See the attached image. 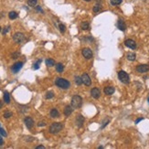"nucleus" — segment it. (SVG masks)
Listing matches in <instances>:
<instances>
[{
    "label": "nucleus",
    "mask_w": 149,
    "mask_h": 149,
    "mask_svg": "<svg viewBox=\"0 0 149 149\" xmlns=\"http://www.w3.org/2000/svg\"><path fill=\"white\" fill-rule=\"evenodd\" d=\"M55 84H56V86H58L59 88L63 89V90H67L71 87V82H69V81H67V80H65V79L60 78V77L56 79Z\"/></svg>",
    "instance_id": "nucleus-1"
},
{
    "label": "nucleus",
    "mask_w": 149,
    "mask_h": 149,
    "mask_svg": "<svg viewBox=\"0 0 149 149\" xmlns=\"http://www.w3.org/2000/svg\"><path fill=\"white\" fill-rule=\"evenodd\" d=\"M82 105V98L80 95H74L71 98V106L73 109L81 108Z\"/></svg>",
    "instance_id": "nucleus-2"
},
{
    "label": "nucleus",
    "mask_w": 149,
    "mask_h": 149,
    "mask_svg": "<svg viewBox=\"0 0 149 149\" xmlns=\"http://www.w3.org/2000/svg\"><path fill=\"white\" fill-rule=\"evenodd\" d=\"M63 128V124L61 123H53L50 126H49V133L52 134H56L60 133V131Z\"/></svg>",
    "instance_id": "nucleus-3"
},
{
    "label": "nucleus",
    "mask_w": 149,
    "mask_h": 149,
    "mask_svg": "<svg viewBox=\"0 0 149 149\" xmlns=\"http://www.w3.org/2000/svg\"><path fill=\"white\" fill-rule=\"evenodd\" d=\"M118 79L120 80V82L124 83V84H128L130 82V77L127 72L124 71H120L118 72Z\"/></svg>",
    "instance_id": "nucleus-4"
},
{
    "label": "nucleus",
    "mask_w": 149,
    "mask_h": 149,
    "mask_svg": "<svg viewBox=\"0 0 149 149\" xmlns=\"http://www.w3.org/2000/svg\"><path fill=\"white\" fill-rule=\"evenodd\" d=\"M13 39L15 41L16 43H22L23 41L25 40V36L24 34L21 33V32H17L13 35Z\"/></svg>",
    "instance_id": "nucleus-5"
},
{
    "label": "nucleus",
    "mask_w": 149,
    "mask_h": 149,
    "mask_svg": "<svg viewBox=\"0 0 149 149\" xmlns=\"http://www.w3.org/2000/svg\"><path fill=\"white\" fill-rule=\"evenodd\" d=\"M82 56L84 57L86 60H91V59L93 57V51H92L91 48H83V49L82 50Z\"/></svg>",
    "instance_id": "nucleus-6"
},
{
    "label": "nucleus",
    "mask_w": 149,
    "mask_h": 149,
    "mask_svg": "<svg viewBox=\"0 0 149 149\" xmlns=\"http://www.w3.org/2000/svg\"><path fill=\"white\" fill-rule=\"evenodd\" d=\"M22 67H23V62H21V61H19V62H16V63H14L11 66L12 73H14V74L18 73V72H19V71L22 69Z\"/></svg>",
    "instance_id": "nucleus-7"
},
{
    "label": "nucleus",
    "mask_w": 149,
    "mask_h": 149,
    "mask_svg": "<svg viewBox=\"0 0 149 149\" xmlns=\"http://www.w3.org/2000/svg\"><path fill=\"white\" fill-rule=\"evenodd\" d=\"M136 71L139 73H145L149 71V65L148 64H140L136 67Z\"/></svg>",
    "instance_id": "nucleus-8"
},
{
    "label": "nucleus",
    "mask_w": 149,
    "mask_h": 149,
    "mask_svg": "<svg viewBox=\"0 0 149 149\" xmlns=\"http://www.w3.org/2000/svg\"><path fill=\"white\" fill-rule=\"evenodd\" d=\"M124 45L126 46L127 48H131V49H135L136 48V42L131 38H128L124 41Z\"/></svg>",
    "instance_id": "nucleus-9"
},
{
    "label": "nucleus",
    "mask_w": 149,
    "mask_h": 149,
    "mask_svg": "<svg viewBox=\"0 0 149 149\" xmlns=\"http://www.w3.org/2000/svg\"><path fill=\"white\" fill-rule=\"evenodd\" d=\"M82 83L85 84V86H91L92 81H91L90 76L87 74V73H83V74L82 75Z\"/></svg>",
    "instance_id": "nucleus-10"
},
{
    "label": "nucleus",
    "mask_w": 149,
    "mask_h": 149,
    "mask_svg": "<svg viewBox=\"0 0 149 149\" xmlns=\"http://www.w3.org/2000/svg\"><path fill=\"white\" fill-rule=\"evenodd\" d=\"M24 123H25V125L28 129H31L34 126V121L31 117H26L24 119Z\"/></svg>",
    "instance_id": "nucleus-11"
},
{
    "label": "nucleus",
    "mask_w": 149,
    "mask_h": 149,
    "mask_svg": "<svg viewBox=\"0 0 149 149\" xmlns=\"http://www.w3.org/2000/svg\"><path fill=\"white\" fill-rule=\"evenodd\" d=\"M84 117L82 115V114H79L77 117H76V119H75V123H76V125L79 127V128H81L82 127L83 125V123H84Z\"/></svg>",
    "instance_id": "nucleus-12"
},
{
    "label": "nucleus",
    "mask_w": 149,
    "mask_h": 149,
    "mask_svg": "<svg viewBox=\"0 0 149 149\" xmlns=\"http://www.w3.org/2000/svg\"><path fill=\"white\" fill-rule=\"evenodd\" d=\"M91 95L94 98V99H98L101 96V91L98 88H93L91 90Z\"/></svg>",
    "instance_id": "nucleus-13"
},
{
    "label": "nucleus",
    "mask_w": 149,
    "mask_h": 149,
    "mask_svg": "<svg viewBox=\"0 0 149 149\" xmlns=\"http://www.w3.org/2000/svg\"><path fill=\"white\" fill-rule=\"evenodd\" d=\"M117 28L121 31H125V29H126V24L123 21V19H118V21H117Z\"/></svg>",
    "instance_id": "nucleus-14"
},
{
    "label": "nucleus",
    "mask_w": 149,
    "mask_h": 149,
    "mask_svg": "<svg viewBox=\"0 0 149 149\" xmlns=\"http://www.w3.org/2000/svg\"><path fill=\"white\" fill-rule=\"evenodd\" d=\"M115 92V89H114V87H112V86H107V87H105L104 90H103V93L106 94V95H112Z\"/></svg>",
    "instance_id": "nucleus-15"
},
{
    "label": "nucleus",
    "mask_w": 149,
    "mask_h": 149,
    "mask_svg": "<svg viewBox=\"0 0 149 149\" xmlns=\"http://www.w3.org/2000/svg\"><path fill=\"white\" fill-rule=\"evenodd\" d=\"M73 112V107L71 105H67L64 109V114L66 116H70Z\"/></svg>",
    "instance_id": "nucleus-16"
},
{
    "label": "nucleus",
    "mask_w": 149,
    "mask_h": 149,
    "mask_svg": "<svg viewBox=\"0 0 149 149\" xmlns=\"http://www.w3.org/2000/svg\"><path fill=\"white\" fill-rule=\"evenodd\" d=\"M49 115H50V117L51 118H57V117H59L60 116V112H59V111L57 110V109H52L51 111H50V112H49Z\"/></svg>",
    "instance_id": "nucleus-17"
},
{
    "label": "nucleus",
    "mask_w": 149,
    "mask_h": 149,
    "mask_svg": "<svg viewBox=\"0 0 149 149\" xmlns=\"http://www.w3.org/2000/svg\"><path fill=\"white\" fill-rule=\"evenodd\" d=\"M126 58L128 60H130V61H134V60H135V58H136V55H135V53L129 52V53H127Z\"/></svg>",
    "instance_id": "nucleus-18"
},
{
    "label": "nucleus",
    "mask_w": 149,
    "mask_h": 149,
    "mask_svg": "<svg viewBox=\"0 0 149 149\" xmlns=\"http://www.w3.org/2000/svg\"><path fill=\"white\" fill-rule=\"evenodd\" d=\"M56 71L59 72V73H61L63 72L64 71V66L62 63H57L56 64Z\"/></svg>",
    "instance_id": "nucleus-19"
},
{
    "label": "nucleus",
    "mask_w": 149,
    "mask_h": 149,
    "mask_svg": "<svg viewBox=\"0 0 149 149\" xmlns=\"http://www.w3.org/2000/svg\"><path fill=\"white\" fill-rule=\"evenodd\" d=\"M18 13L16 11H10L9 13H8V18L11 19V20H13V19H16L17 18H18Z\"/></svg>",
    "instance_id": "nucleus-20"
},
{
    "label": "nucleus",
    "mask_w": 149,
    "mask_h": 149,
    "mask_svg": "<svg viewBox=\"0 0 149 149\" xmlns=\"http://www.w3.org/2000/svg\"><path fill=\"white\" fill-rule=\"evenodd\" d=\"M45 62H46V65L48 67H52V66H54V64H55V60H52V59H47Z\"/></svg>",
    "instance_id": "nucleus-21"
},
{
    "label": "nucleus",
    "mask_w": 149,
    "mask_h": 149,
    "mask_svg": "<svg viewBox=\"0 0 149 149\" xmlns=\"http://www.w3.org/2000/svg\"><path fill=\"white\" fill-rule=\"evenodd\" d=\"M4 101L6 103H9L10 102V95L8 92H5L4 93Z\"/></svg>",
    "instance_id": "nucleus-22"
},
{
    "label": "nucleus",
    "mask_w": 149,
    "mask_h": 149,
    "mask_svg": "<svg viewBox=\"0 0 149 149\" xmlns=\"http://www.w3.org/2000/svg\"><path fill=\"white\" fill-rule=\"evenodd\" d=\"M81 28L82 30H88L90 29V24L88 22H82L81 24Z\"/></svg>",
    "instance_id": "nucleus-23"
},
{
    "label": "nucleus",
    "mask_w": 149,
    "mask_h": 149,
    "mask_svg": "<svg viewBox=\"0 0 149 149\" xmlns=\"http://www.w3.org/2000/svg\"><path fill=\"white\" fill-rule=\"evenodd\" d=\"M74 81H75V83H76L78 86L82 84V77H80V76H75Z\"/></svg>",
    "instance_id": "nucleus-24"
},
{
    "label": "nucleus",
    "mask_w": 149,
    "mask_h": 149,
    "mask_svg": "<svg viewBox=\"0 0 149 149\" xmlns=\"http://www.w3.org/2000/svg\"><path fill=\"white\" fill-rule=\"evenodd\" d=\"M41 61H42L41 60H37V61L34 63V65H33V69H34V70H38V69H39V67H40Z\"/></svg>",
    "instance_id": "nucleus-25"
},
{
    "label": "nucleus",
    "mask_w": 149,
    "mask_h": 149,
    "mask_svg": "<svg viewBox=\"0 0 149 149\" xmlns=\"http://www.w3.org/2000/svg\"><path fill=\"white\" fill-rule=\"evenodd\" d=\"M123 2V0H110V3L112 6H118Z\"/></svg>",
    "instance_id": "nucleus-26"
},
{
    "label": "nucleus",
    "mask_w": 149,
    "mask_h": 149,
    "mask_svg": "<svg viewBox=\"0 0 149 149\" xmlns=\"http://www.w3.org/2000/svg\"><path fill=\"white\" fill-rule=\"evenodd\" d=\"M37 3V0H28V5L29 7H36Z\"/></svg>",
    "instance_id": "nucleus-27"
},
{
    "label": "nucleus",
    "mask_w": 149,
    "mask_h": 149,
    "mask_svg": "<svg viewBox=\"0 0 149 149\" xmlns=\"http://www.w3.org/2000/svg\"><path fill=\"white\" fill-rule=\"evenodd\" d=\"M13 115V113H12V112H10V111H6V112H4V117L5 118H10L11 116Z\"/></svg>",
    "instance_id": "nucleus-28"
},
{
    "label": "nucleus",
    "mask_w": 149,
    "mask_h": 149,
    "mask_svg": "<svg viewBox=\"0 0 149 149\" xmlns=\"http://www.w3.org/2000/svg\"><path fill=\"white\" fill-rule=\"evenodd\" d=\"M59 28H60V31L61 32V33H64V32L66 31V27H65V25L61 24V23L59 25Z\"/></svg>",
    "instance_id": "nucleus-29"
},
{
    "label": "nucleus",
    "mask_w": 149,
    "mask_h": 149,
    "mask_svg": "<svg viewBox=\"0 0 149 149\" xmlns=\"http://www.w3.org/2000/svg\"><path fill=\"white\" fill-rule=\"evenodd\" d=\"M100 9H101V5L100 4H96L93 7V12H95V13L100 11Z\"/></svg>",
    "instance_id": "nucleus-30"
},
{
    "label": "nucleus",
    "mask_w": 149,
    "mask_h": 149,
    "mask_svg": "<svg viewBox=\"0 0 149 149\" xmlns=\"http://www.w3.org/2000/svg\"><path fill=\"white\" fill-rule=\"evenodd\" d=\"M45 97H46V99H52L53 97H54V93L52 92H48V93H47Z\"/></svg>",
    "instance_id": "nucleus-31"
},
{
    "label": "nucleus",
    "mask_w": 149,
    "mask_h": 149,
    "mask_svg": "<svg viewBox=\"0 0 149 149\" xmlns=\"http://www.w3.org/2000/svg\"><path fill=\"white\" fill-rule=\"evenodd\" d=\"M110 123V119H105L103 122H102V126H101V129H103L108 123Z\"/></svg>",
    "instance_id": "nucleus-32"
},
{
    "label": "nucleus",
    "mask_w": 149,
    "mask_h": 149,
    "mask_svg": "<svg viewBox=\"0 0 149 149\" xmlns=\"http://www.w3.org/2000/svg\"><path fill=\"white\" fill-rule=\"evenodd\" d=\"M20 56V52H14V53H12V59L13 60H16V59H18L19 57Z\"/></svg>",
    "instance_id": "nucleus-33"
},
{
    "label": "nucleus",
    "mask_w": 149,
    "mask_h": 149,
    "mask_svg": "<svg viewBox=\"0 0 149 149\" xmlns=\"http://www.w3.org/2000/svg\"><path fill=\"white\" fill-rule=\"evenodd\" d=\"M0 134L2 135V136H4V137H6V136H8V134H7V132L2 128V127H0Z\"/></svg>",
    "instance_id": "nucleus-34"
},
{
    "label": "nucleus",
    "mask_w": 149,
    "mask_h": 149,
    "mask_svg": "<svg viewBox=\"0 0 149 149\" xmlns=\"http://www.w3.org/2000/svg\"><path fill=\"white\" fill-rule=\"evenodd\" d=\"M9 30H10V26H7L4 28V30H3V35H6Z\"/></svg>",
    "instance_id": "nucleus-35"
},
{
    "label": "nucleus",
    "mask_w": 149,
    "mask_h": 149,
    "mask_svg": "<svg viewBox=\"0 0 149 149\" xmlns=\"http://www.w3.org/2000/svg\"><path fill=\"white\" fill-rule=\"evenodd\" d=\"M35 8H36V10H37V12H40V13H42V14L44 13V11H43V9L41 8V7H40V6H36Z\"/></svg>",
    "instance_id": "nucleus-36"
},
{
    "label": "nucleus",
    "mask_w": 149,
    "mask_h": 149,
    "mask_svg": "<svg viewBox=\"0 0 149 149\" xmlns=\"http://www.w3.org/2000/svg\"><path fill=\"white\" fill-rule=\"evenodd\" d=\"M45 125H46V123H45L44 122H38V123H37V126H38V127L45 126Z\"/></svg>",
    "instance_id": "nucleus-37"
},
{
    "label": "nucleus",
    "mask_w": 149,
    "mask_h": 149,
    "mask_svg": "<svg viewBox=\"0 0 149 149\" xmlns=\"http://www.w3.org/2000/svg\"><path fill=\"white\" fill-rule=\"evenodd\" d=\"M4 144V140H3V137H2V135L0 134V145H3Z\"/></svg>",
    "instance_id": "nucleus-38"
},
{
    "label": "nucleus",
    "mask_w": 149,
    "mask_h": 149,
    "mask_svg": "<svg viewBox=\"0 0 149 149\" xmlns=\"http://www.w3.org/2000/svg\"><path fill=\"white\" fill-rule=\"evenodd\" d=\"M30 136H27V138H26V140L27 141H33L34 140V138L32 137V138H29Z\"/></svg>",
    "instance_id": "nucleus-39"
},
{
    "label": "nucleus",
    "mask_w": 149,
    "mask_h": 149,
    "mask_svg": "<svg viewBox=\"0 0 149 149\" xmlns=\"http://www.w3.org/2000/svg\"><path fill=\"white\" fill-rule=\"evenodd\" d=\"M142 120H144V118H138V119L135 120V123H138L139 122H141Z\"/></svg>",
    "instance_id": "nucleus-40"
},
{
    "label": "nucleus",
    "mask_w": 149,
    "mask_h": 149,
    "mask_svg": "<svg viewBox=\"0 0 149 149\" xmlns=\"http://www.w3.org/2000/svg\"><path fill=\"white\" fill-rule=\"evenodd\" d=\"M36 149H45V146H43V145H38V146L36 147Z\"/></svg>",
    "instance_id": "nucleus-41"
},
{
    "label": "nucleus",
    "mask_w": 149,
    "mask_h": 149,
    "mask_svg": "<svg viewBox=\"0 0 149 149\" xmlns=\"http://www.w3.org/2000/svg\"><path fill=\"white\" fill-rule=\"evenodd\" d=\"M99 3L101 4V3H102V0H96V4H99Z\"/></svg>",
    "instance_id": "nucleus-42"
},
{
    "label": "nucleus",
    "mask_w": 149,
    "mask_h": 149,
    "mask_svg": "<svg viewBox=\"0 0 149 149\" xmlns=\"http://www.w3.org/2000/svg\"><path fill=\"white\" fill-rule=\"evenodd\" d=\"M2 106H3V103H2V102H0V109L2 108Z\"/></svg>",
    "instance_id": "nucleus-43"
},
{
    "label": "nucleus",
    "mask_w": 149,
    "mask_h": 149,
    "mask_svg": "<svg viewBox=\"0 0 149 149\" xmlns=\"http://www.w3.org/2000/svg\"><path fill=\"white\" fill-rule=\"evenodd\" d=\"M102 148H103V146H99L98 147V149H102Z\"/></svg>",
    "instance_id": "nucleus-44"
},
{
    "label": "nucleus",
    "mask_w": 149,
    "mask_h": 149,
    "mask_svg": "<svg viewBox=\"0 0 149 149\" xmlns=\"http://www.w3.org/2000/svg\"><path fill=\"white\" fill-rule=\"evenodd\" d=\"M84 1H86V2H90L91 0H84Z\"/></svg>",
    "instance_id": "nucleus-45"
},
{
    "label": "nucleus",
    "mask_w": 149,
    "mask_h": 149,
    "mask_svg": "<svg viewBox=\"0 0 149 149\" xmlns=\"http://www.w3.org/2000/svg\"><path fill=\"white\" fill-rule=\"evenodd\" d=\"M147 100H148V103H149V97H148V99H147Z\"/></svg>",
    "instance_id": "nucleus-46"
},
{
    "label": "nucleus",
    "mask_w": 149,
    "mask_h": 149,
    "mask_svg": "<svg viewBox=\"0 0 149 149\" xmlns=\"http://www.w3.org/2000/svg\"><path fill=\"white\" fill-rule=\"evenodd\" d=\"M0 31H1V27H0Z\"/></svg>",
    "instance_id": "nucleus-47"
},
{
    "label": "nucleus",
    "mask_w": 149,
    "mask_h": 149,
    "mask_svg": "<svg viewBox=\"0 0 149 149\" xmlns=\"http://www.w3.org/2000/svg\"><path fill=\"white\" fill-rule=\"evenodd\" d=\"M0 127H1V125H0Z\"/></svg>",
    "instance_id": "nucleus-48"
}]
</instances>
